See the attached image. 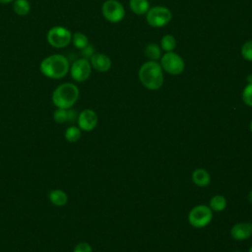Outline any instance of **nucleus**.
Segmentation results:
<instances>
[{
	"label": "nucleus",
	"mask_w": 252,
	"mask_h": 252,
	"mask_svg": "<svg viewBox=\"0 0 252 252\" xmlns=\"http://www.w3.org/2000/svg\"><path fill=\"white\" fill-rule=\"evenodd\" d=\"M138 77L142 85L151 91H157L163 85V70L158 61L145 62L138 71Z\"/></svg>",
	"instance_id": "obj_1"
},
{
	"label": "nucleus",
	"mask_w": 252,
	"mask_h": 252,
	"mask_svg": "<svg viewBox=\"0 0 252 252\" xmlns=\"http://www.w3.org/2000/svg\"><path fill=\"white\" fill-rule=\"evenodd\" d=\"M69 61L61 54H52L45 57L39 66L41 73L50 79L63 78L69 71Z\"/></svg>",
	"instance_id": "obj_2"
},
{
	"label": "nucleus",
	"mask_w": 252,
	"mask_h": 252,
	"mask_svg": "<svg viewBox=\"0 0 252 252\" xmlns=\"http://www.w3.org/2000/svg\"><path fill=\"white\" fill-rule=\"evenodd\" d=\"M79 98V89L72 83L58 86L52 94V101L58 108L69 109Z\"/></svg>",
	"instance_id": "obj_3"
},
{
	"label": "nucleus",
	"mask_w": 252,
	"mask_h": 252,
	"mask_svg": "<svg viewBox=\"0 0 252 252\" xmlns=\"http://www.w3.org/2000/svg\"><path fill=\"white\" fill-rule=\"evenodd\" d=\"M159 65L163 72L177 76L180 75L185 69V62L183 58L176 52H165L159 59Z\"/></svg>",
	"instance_id": "obj_4"
},
{
	"label": "nucleus",
	"mask_w": 252,
	"mask_h": 252,
	"mask_svg": "<svg viewBox=\"0 0 252 252\" xmlns=\"http://www.w3.org/2000/svg\"><path fill=\"white\" fill-rule=\"evenodd\" d=\"M172 18L171 11L165 6H154L146 14L147 23L153 28H162L169 24Z\"/></svg>",
	"instance_id": "obj_5"
},
{
	"label": "nucleus",
	"mask_w": 252,
	"mask_h": 252,
	"mask_svg": "<svg viewBox=\"0 0 252 252\" xmlns=\"http://www.w3.org/2000/svg\"><path fill=\"white\" fill-rule=\"evenodd\" d=\"M213 219V211L207 205H198L194 207L188 215L189 223L196 228L207 226Z\"/></svg>",
	"instance_id": "obj_6"
},
{
	"label": "nucleus",
	"mask_w": 252,
	"mask_h": 252,
	"mask_svg": "<svg viewBox=\"0 0 252 252\" xmlns=\"http://www.w3.org/2000/svg\"><path fill=\"white\" fill-rule=\"evenodd\" d=\"M102 16L106 21L112 24L121 22L125 17V8L118 0H106L101 7Z\"/></svg>",
	"instance_id": "obj_7"
},
{
	"label": "nucleus",
	"mask_w": 252,
	"mask_h": 252,
	"mask_svg": "<svg viewBox=\"0 0 252 252\" xmlns=\"http://www.w3.org/2000/svg\"><path fill=\"white\" fill-rule=\"evenodd\" d=\"M48 43L56 48H62L72 41L71 32L64 27H53L47 32L46 35Z\"/></svg>",
	"instance_id": "obj_8"
},
{
	"label": "nucleus",
	"mask_w": 252,
	"mask_h": 252,
	"mask_svg": "<svg viewBox=\"0 0 252 252\" xmlns=\"http://www.w3.org/2000/svg\"><path fill=\"white\" fill-rule=\"evenodd\" d=\"M71 77L76 82H84L88 80L92 74V66L88 59L80 58L73 62L71 66Z\"/></svg>",
	"instance_id": "obj_9"
},
{
	"label": "nucleus",
	"mask_w": 252,
	"mask_h": 252,
	"mask_svg": "<svg viewBox=\"0 0 252 252\" xmlns=\"http://www.w3.org/2000/svg\"><path fill=\"white\" fill-rule=\"evenodd\" d=\"M79 128L84 131H92L97 124V115L92 109L83 110L78 116Z\"/></svg>",
	"instance_id": "obj_10"
},
{
	"label": "nucleus",
	"mask_w": 252,
	"mask_h": 252,
	"mask_svg": "<svg viewBox=\"0 0 252 252\" xmlns=\"http://www.w3.org/2000/svg\"><path fill=\"white\" fill-rule=\"evenodd\" d=\"M92 68L100 73H105L111 68V59L104 53L94 52L90 58Z\"/></svg>",
	"instance_id": "obj_11"
},
{
	"label": "nucleus",
	"mask_w": 252,
	"mask_h": 252,
	"mask_svg": "<svg viewBox=\"0 0 252 252\" xmlns=\"http://www.w3.org/2000/svg\"><path fill=\"white\" fill-rule=\"evenodd\" d=\"M230 235L234 240L242 241L249 238L252 235V223L251 222H237L230 228Z\"/></svg>",
	"instance_id": "obj_12"
},
{
	"label": "nucleus",
	"mask_w": 252,
	"mask_h": 252,
	"mask_svg": "<svg viewBox=\"0 0 252 252\" xmlns=\"http://www.w3.org/2000/svg\"><path fill=\"white\" fill-rule=\"evenodd\" d=\"M192 180L197 186L206 187L211 182V175L204 168H196L192 173Z\"/></svg>",
	"instance_id": "obj_13"
},
{
	"label": "nucleus",
	"mask_w": 252,
	"mask_h": 252,
	"mask_svg": "<svg viewBox=\"0 0 252 252\" xmlns=\"http://www.w3.org/2000/svg\"><path fill=\"white\" fill-rule=\"evenodd\" d=\"M129 7L130 10L138 16L146 15L149 9L151 8L150 2L148 0H130Z\"/></svg>",
	"instance_id": "obj_14"
},
{
	"label": "nucleus",
	"mask_w": 252,
	"mask_h": 252,
	"mask_svg": "<svg viewBox=\"0 0 252 252\" xmlns=\"http://www.w3.org/2000/svg\"><path fill=\"white\" fill-rule=\"evenodd\" d=\"M145 55L149 60L158 61L162 56V49L157 43H149L145 47Z\"/></svg>",
	"instance_id": "obj_15"
},
{
	"label": "nucleus",
	"mask_w": 252,
	"mask_h": 252,
	"mask_svg": "<svg viewBox=\"0 0 252 252\" xmlns=\"http://www.w3.org/2000/svg\"><path fill=\"white\" fill-rule=\"evenodd\" d=\"M48 197H49L50 202L53 205L58 206V207L64 206L68 201V197H67L66 193L62 190H59V189H55V190L50 191Z\"/></svg>",
	"instance_id": "obj_16"
},
{
	"label": "nucleus",
	"mask_w": 252,
	"mask_h": 252,
	"mask_svg": "<svg viewBox=\"0 0 252 252\" xmlns=\"http://www.w3.org/2000/svg\"><path fill=\"white\" fill-rule=\"evenodd\" d=\"M212 211L221 212L226 207V199L221 195H215L210 200V206Z\"/></svg>",
	"instance_id": "obj_17"
},
{
	"label": "nucleus",
	"mask_w": 252,
	"mask_h": 252,
	"mask_svg": "<svg viewBox=\"0 0 252 252\" xmlns=\"http://www.w3.org/2000/svg\"><path fill=\"white\" fill-rule=\"evenodd\" d=\"M162 51L170 52L173 51L176 47V39L172 34H164L160 39V44Z\"/></svg>",
	"instance_id": "obj_18"
},
{
	"label": "nucleus",
	"mask_w": 252,
	"mask_h": 252,
	"mask_svg": "<svg viewBox=\"0 0 252 252\" xmlns=\"http://www.w3.org/2000/svg\"><path fill=\"white\" fill-rule=\"evenodd\" d=\"M13 7L14 12L19 16H26L31 10V5L28 0H15Z\"/></svg>",
	"instance_id": "obj_19"
},
{
	"label": "nucleus",
	"mask_w": 252,
	"mask_h": 252,
	"mask_svg": "<svg viewBox=\"0 0 252 252\" xmlns=\"http://www.w3.org/2000/svg\"><path fill=\"white\" fill-rule=\"evenodd\" d=\"M72 42L75 47L82 50L89 44V39L86 34H84L83 32H77L74 34H72Z\"/></svg>",
	"instance_id": "obj_20"
},
{
	"label": "nucleus",
	"mask_w": 252,
	"mask_h": 252,
	"mask_svg": "<svg viewBox=\"0 0 252 252\" xmlns=\"http://www.w3.org/2000/svg\"><path fill=\"white\" fill-rule=\"evenodd\" d=\"M81 137V130L80 128L76 127V126H71L68 127L66 132H65V138L68 142L74 143L77 142Z\"/></svg>",
	"instance_id": "obj_21"
},
{
	"label": "nucleus",
	"mask_w": 252,
	"mask_h": 252,
	"mask_svg": "<svg viewBox=\"0 0 252 252\" xmlns=\"http://www.w3.org/2000/svg\"><path fill=\"white\" fill-rule=\"evenodd\" d=\"M240 53L245 60L252 62V39H249L242 44Z\"/></svg>",
	"instance_id": "obj_22"
},
{
	"label": "nucleus",
	"mask_w": 252,
	"mask_h": 252,
	"mask_svg": "<svg viewBox=\"0 0 252 252\" xmlns=\"http://www.w3.org/2000/svg\"><path fill=\"white\" fill-rule=\"evenodd\" d=\"M53 118L57 123H65L69 121L68 116V109L64 108H57L53 113Z\"/></svg>",
	"instance_id": "obj_23"
},
{
	"label": "nucleus",
	"mask_w": 252,
	"mask_h": 252,
	"mask_svg": "<svg viewBox=\"0 0 252 252\" xmlns=\"http://www.w3.org/2000/svg\"><path fill=\"white\" fill-rule=\"evenodd\" d=\"M242 100L248 105L252 106V83H247L242 91Z\"/></svg>",
	"instance_id": "obj_24"
},
{
	"label": "nucleus",
	"mask_w": 252,
	"mask_h": 252,
	"mask_svg": "<svg viewBox=\"0 0 252 252\" xmlns=\"http://www.w3.org/2000/svg\"><path fill=\"white\" fill-rule=\"evenodd\" d=\"M73 252H93V250H92V247L89 243L80 242L79 244L76 245Z\"/></svg>",
	"instance_id": "obj_25"
},
{
	"label": "nucleus",
	"mask_w": 252,
	"mask_h": 252,
	"mask_svg": "<svg viewBox=\"0 0 252 252\" xmlns=\"http://www.w3.org/2000/svg\"><path fill=\"white\" fill-rule=\"evenodd\" d=\"M94 53V46L92 44H88L85 48L82 49V54H83V58H86V59H90L92 57V55Z\"/></svg>",
	"instance_id": "obj_26"
},
{
	"label": "nucleus",
	"mask_w": 252,
	"mask_h": 252,
	"mask_svg": "<svg viewBox=\"0 0 252 252\" xmlns=\"http://www.w3.org/2000/svg\"><path fill=\"white\" fill-rule=\"evenodd\" d=\"M248 201H249V203L252 204V190L248 193Z\"/></svg>",
	"instance_id": "obj_27"
},
{
	"label": "nucleus",
	"mask_w": 252,
	"mask_h": 252,
	"mask_svg": "<svg viewBox=\"0 0 252 252\" xmlns=\"http://www.w3.org/2000/svg\"><path fill=\"white\" fill-rule=\"evenodd\" d=\"M246 80H247V83H252V75H251V74L248 75L247 78H246Z\"/></svg>",
	"instance_id": "obj_28"
},
{
	"label": "nucleus",
	"mask_w": 252,
	"mask_h": 252,
	"mask_svg": "<svg viewBox=\"0 0 252 252\" xmlns=\"http://www.w3.org/2000/svg\"><path fill=\"white\" fill-rule=\"evenodd\" d=\"M13 0H0V3H3V4H5V3H9V2H12Z\"/></svg>",
	"instance_id": "obj_29"
},
{
	"label": "nucleus",
	"mask_w": 252,
	"mask_h": 252,
	"mask_svg": "<svg viewBox=\"0 0 252 252\" xmlns=\"http://www.w3.org/2000/svg\"><path fill=\"white\" fill-rule=\"evenodd\" d=\"M250 130H251V132H252V120H251V122H250Z\"/></svg>",
	"instance_id": "obj_30"
},
{
	"label": "nucleus",
	"mask_w": 252,
	"mask_h": 252,
	"mask_svg": "<svg viewBox=\"0 0 252 252\" xmlns=\"http://www.w3.org/2000/svg\"><path fill=\"white\" fill-rule=\"evenodd\" d=\"M248 252H252V246L249 248V250H248Z\"/></svg>",
	"instance_id": "obj_31"
}]
</instances>
